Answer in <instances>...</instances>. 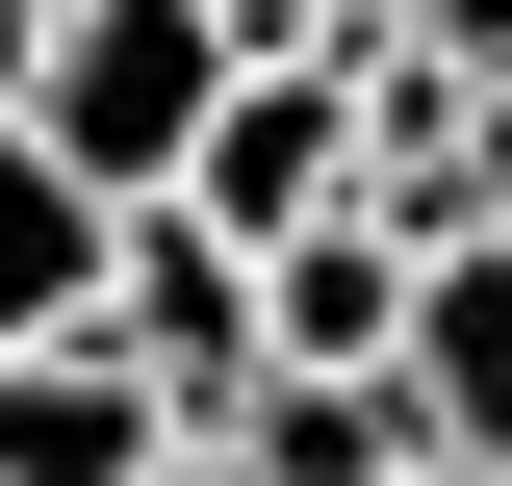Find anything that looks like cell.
I'll return each instance as SVG.
<instances>
[{
  "instance_id": "obj_1",
  "label": "cell",
  "mask_w": 512,
  "mask_h": 486,
  "mask_svg": "<svg viewBox=\"0 0 512 486\" xmlns=\"http://www.w3.org/2000/svg\"><path fill=\"white\" fill-rule=\"evenodd\" d=\"M256 77V26L231 0H52V77H26V128H52L103 205H180V154H205V103Z\"/></svg>"
},
{
  "instance_id": "obj_2",
  "label": "cell",
  "mask_w": 512,
  "mask_h": 486,
  "mask_svg": "<svg viewBox=\"0 0 512 486\" xmlns=\"http://www.w3.org/2000/svg\"><path fill=\"white\" fill-rule=\"evenodd\" d=\"M180 205L231 256H282V231H333L359 205V52H256L231 103H205V154H180Z\"/></svg>"
},
{
  "instance_id": "obj_3",
  "label": "cell",
  "mask_w": 512,
  "mask_h": 486,
  "mask_svg": "<svg viewBox=\"0 0 512 486\" xmlns=\"http://www.w3.org/2000/svg\"><path fill=\"white\" fill-rule=\"evenodd\" d=\"M103 359H154V384H180V435L256 384V256L205 231V205H128V256H103Z\"/></svg>"
},
{
  "instance_id": "obj_4",
  "label": "cell",
  "mask_w": 512,
  "mask_h": 486,
  "mask_svg": "<svg viewBox=\"0 0 512 486\" xmlns=\"http://www.w3.org/2000/svg\"><path fill=\"white\" fill-rule=\"evenodd\" d=\"M384 410H410V461H512V256H487V231H436V256H410Z\"/></svg>"
},
{
  "instance_id": "obj_5",
  "label": "cell",
  "mask_w": 512,
  "mask_h": 486,
  "mask_svg": "<svg viewBox=\"0 0 512 486\" xmlns=\"http://www.w3.org/2000/svg\"><path fill=\"white\" fill-rule=\"evenodd\" d=\"M180 384L103 359V333H52V359H0V486H180Z\"/></svg>"
},
{
  "instance_id": "obj_6",
  "label": "cell",
  "mask_w": 512,
  "mask_h": 486,
  "mask_svg": "<svg viewBox=\"0 0 512 486\" xmlns=\"http://www.w3.org/2000/svg\"><path fill=\"white\" fill-rule=\"evenodd\" d=\"M384 333H410V231L384 205H333V231L256 256V384H384Z\"/></svg>"
},
{
  "instance_id": "obj_7",
  "label": "cell",
  "mask_w": 512,
  "mask_h": 486,
  "mask_svg": "<svg viewBox=\"0 0 512 486\" xmlns=\"http://www.w3.org/2000/svg\"><path fill=\"white\" fill-rule=\"evenodd\" d=\"M103 256H128V205L77 180L52 128H0V359H52V333H103Z\"/></svg>"
},
{
  "instance_id": "obj_8",
  "label": "cell",
  "mask_w": 512,
  "mask_h": 486,
  "mask_svg": "<svg viewBox=\"0 0 512 486\" xmlns=\"http://www.w3.org/2000/svg\"><path fill=\"white\" fill-rule=\"evenodd\" d=\"M205 486H410V410L384 384H231L205 410Z\"/></svg>"
},
{
  "instance_id": "obj_9",
  "label": "cell",
  "mask_w": 512,
  "mask_h": 486,
  "mask_svg": "<svg viewBox=\"0 0 512 486\" xmlns=\"http://www.w3.org/2000/svg\"><path fill=\"white\" fill-rule=\"evenodd\" d=\"M384 52H436L461 103H512V0H410V26H384Z\"/></svg>"
},
{
  "instance_id": "obj_10",
  "label": "cell",
  "mask_w": 512,
  "mask_h": 486,
  "mask_svg": "<svg viewBox=\"0 0 512 486\" xmlns=\"http://www.w3.org/2000/svg\"><path fill=\"white\" fill-rule=\"evenodd\" d=\"M461 231L512 256V103H461Z\"/></svg>"
},
{
  "instance_id": "obj_11",
  "label": "cell",
  "mask_w": 512,
  "mask_h": 486,
  "mask_svg": "<svg viewBox=\"0 0 512 486\" xmlns=\"http://www.w3.org/2000/svg\"><path fill=\"white\" fill-rule=\"evenodd\" d=\"M26 77H52V0H0V128H26Z\"/></svg>"
},
{
  "instance_id": "obj_12",
  "label": "cell",
  "mask_w": 512,
  "mask_h": 486,
  "mask_svg": "<svg viewBox=\"0 0 512 486\" xmlns=\"http://www.w3.org/2000/svg\"><path fill=\"white\" fill-rule=\"evenodd\" d=\"M180 486H205V461H180Z\"/></svg>"
}]
</instances>
